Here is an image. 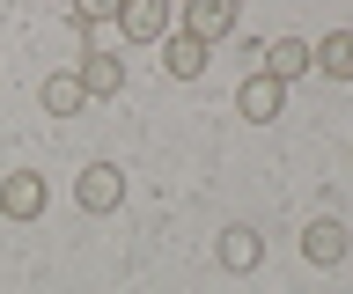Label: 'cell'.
Wrapping results in <instances>:
<instances>
[{
  "label": "cell",
  "instance_id": "obj_9",
  "mask_svg": "<svg viewBox=\"0 0 353 294\" xmlns=\"http://www.w3.org/2000/svg\"><path fill=\"white\" fill-rule=\"evenodd\" d=\"M214 258L228 272H258V258H265V243H258V228H228V235H221L214 243Z\"/></svg>",
  "mask_w": 353,
  "mask_h": 294
},
{
  "label": "cell",
  "instance_id": "obj_1",
  "mask_svg": "<svg viewBox=\"0 0 353 294\" xmlns=\"http://www.w3.org/2000/svg\"><path fill=\"white\" fill-rule=\"evenodd\" d=\"M74 199H81V213H118V199H125L118 162H88L81 177H74Z\"/></svg>",
  "mask_w": 353,
  "mask_h": 294
},
{
  "label": "cell",
  "instance_id": "obj_10",
  "mask_svg": "<svg viewBox=\"0 0 353 294\" xmlns=\"http://www.w3.org/2000/svg\"><path fill=\"white\" fill-rule=\"evenodd\" d=\"M309 67H324L331 81H353V30H331L324 45H309Z\"/></svg>",
  "mask_w": 353,
  "mask_h": 294
},
{
  "label": "cell",
  "instance_id": "obj_13",
  "mask_svg": "<svg viewBox=\"0 0 353 294\" xmlns=\"http://www.w3.org/2000/svg\"><path fill=\"white\" fill-rule=\"evenodd\" d=\"M110 15H118V0H81V8H74V23H81V30L110 23Z\"/></svg>",
  "mask_w": 353,
  "mask_h": 294
},
{
  "label": "cell",
  "instance_id": "obj_8",
  "mask_svg": "<svg viewBox=\"0 0 353 294\" xmlns=\"http://www.w3.org/2000/svg\"><path fill=\"white\" fill-rule=\"evenodd\" d=\"M228 30H236V8H228V0H192V8H184V37H199V45H214Z\"/></svg>",
  "mask_w": 353,
  "mask_h": 294
},
{
  "label": "cell",
  "instance_id": "obj_11",
  "mask_svg": "<svg viewBox=\"0 0 353 294\" xmlns=\"http://www.w3.org/2000/svg\"><path fill=\"white\" fill-rule=\"evenodd\" d=\"M162 67H170V81H199V74H206V45L176 30L170 45H162Z\"/></svg>",
  "mask_w": 353,
  "mask_h": 294
},
{
  "label": "cell",
  "instance_id": "obj_12",
  "mask_svg": "<svg viewBox=\"0 0 353 294\" xmlns=\"http://www.w3.org/2000/svg\"><path fill=\"white\" fill-rule=\"evenodd\" d=\"M37 103H44L52 118H74V111L88 103V96H81V81H74V74H52V81L37 89Z\"/></svg>",
  "mask_w": 353,
  "mask_h": 294
},
{
  "label": "cell",
  "instance_id": "obj_7",
  "mask_svg": "<svg viewBox=\"0 0 353 294\" xmlns=\"http://www.w3.org/2000/svg\"><path fill=\"white\" fill-rule=\"evenodd\" d=\"M258 59H265V74L287 89V81H302V74H309V37H272Z\"/></svg>",
  "mask_w": 353,
  "mask_h": 294
},
{
  "label": "cell",
  "instance_id": "obj_6",
  "mask_svg": "<svg viewBox=\"0 0 353 294\" xmlns=\"http://www.w3.org/2000/svg\"><path fill=\"white\" fill-rule=\"evenodd\" d=\"M346 250H353V235L339 221H309L302 228V258L309 265H346Z\"/></svg>",
  "mask_w": 353,
  "mask_h": 294
},
{
  "label": "cell",
  "instance_id": "obj_4",
  "mask_svg": "<svg viewBox=\"0 0 353 294\" xmlns=\"http://www.w3.org/2000/svg\"><path fill=\"white\" fill-rule=\"evenodd\" d=\"M280 103H287V89L272 81V74H250V81L236 89V111L250 118V125H272V118H280Z\"/></svg>",
  "mask_w": 353,
  "mask_h": 294
},
{
  "label": "cell",
  "instance_id": "obj_3",
  "mask_svg": "<svg viewBox=\"0 0 353 294\" xmlns=\"http://www.w3.org/2000/svg\"><path fill=\"white\" fill-rule=\"evenodd\" d=\"M74 81H81V96H118L125 89V59H118V52H81Z\"/></svg>",
  "mask_w": 353,
  "mask_h": 294
},
{
  "label": "cell",
  "instance_id": "obj_2",
  "mask_svg": "<svg viewBox=\"0 0 353 294\" xmlns=\"http://www.w3.org/2000/svg\"><path fill=\"white\" fill-rule=\"evenodd\" d=\"M44 199H52V184H44L37 169H15V177H0V213H8V221H37Z\"/></svg>",
  "mask_w": 353,
  "mask_h": 294
},
{
  "label": "cell",
  "instance_id": "obj_5",
  "mask_svg": "<svg viewBox=\"0 0 353 294\" xmlns=\"http://www.w3.org/2000/svg\"><path fill=\"white\" fill-rule=\"evenodd\" d=\"M118 37H125V45H154V37H170V8H162V0H132L125 15H118Z\"/></svg>",
  "mask_w": 353,
  "mask_h": 294
}]
</instances>
